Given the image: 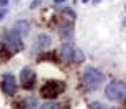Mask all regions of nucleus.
Returning <instances> with one entry per match:
<instances>
[{
    "mask_svg": "<svg viewBox=\"0 0 126 109\" xmlns=\"http://www.w3.org/2000/svg\"><path fill=\"white\" fill-rule=\"evenodd\" d=\"M14 31L16 34H19L20 36H26L30 31V24H29L27 20H18L14 26Z\"/></svg>",
    "mask_w": 126,
    "mask_h": 109,
    "instance_id": "0eeeda50",
    "label": "nucleus"
},
{
    "mask_svg": "<svg viewBox=\"0 0 126 109\" xmlns=\"http://www.w3.org/2000/svg\"><path fill=\"white\" fill-rule=\"evenodd\" d=\"M22 36L19 35V34H16L14 30L11 31V33L7 35V38H6V44H7V47H8L11 51H19L20 49H22Z\"/></svg>",
    "mask_w": 126,
    "mask_h": 109,
    "instance_id": "39448f33",
    "label": "nucleus"
},
{
    "mask_svg": "<svg viewBox=\"0 0 126 109\" xmlns=\"http://www.w3.org/2000/svg\"><path fill=\"white\" fill-rule=\"evenodd\" d=\"M125 8H126V7H125Z\"/></svg>",
    "mask_w": 126,
    "mask_h": 109,
    "instance_id": "4be33fe9",
    "label": "nucleus"
},
{
    "mask_svg": "<svg viewBox=\"0 0 126 109\" xmlns=\"http://www.w3.org/2000/svg\"><path fill=\"white\" fill-rule=\"evenodd\" d=\"M52 43V38L46 34H41L35 38V46L38 49H44V47H47L49 44Z\"/></svg>",
    "mask_w": 126,
    "mask_h": 109,
    "instance_id": "6e6552de",
    "label": "nucleus"
},
{
    "mask_svg": "<svg viewBox=\"0 0 126 109\" xmlns=\"http://www.w3.org/2000/svg\"><path fill=\"white\" fill-rule=\"evenodd\" d=\"M104 81V74L94 67H85L83 71V82L88 89H98Z\"/></svg>",
    "mask_w": 126,
    "mask_h": 109,
    "instance_id": "f257e3e1",
    "label": "nucleus"
},
{
    "mask_svg": "<svg viewBox=\"0 0 126 109\" xmlns=\"http://www.w3.org/2000/svg\"><path fill=\"white\" fill-rule=\"evenodd\" d=\"M109 109H119V108H115V106H112V108H109Z\"/></svg>",
    "mask_w": 126,
    "mask_h": 109,
    "instance_id": "aec40b11",
    "label": "nucleus"
},
{
    "mask_svg": "<svg viewBox=\"0 0 126 109\" xmlns=\"http://www.w3.org/2000/svg\"><path fill=\"white\" fill-rule=\"evenodd\" d=\"M7 4H8V0H0V6L1 7L7 6Z\"/></svg>",
    "mask_w": 126,
    "mask_h": 109,
    "instance_id": "f3484780",
    "label": "nucleus"
},
{
    "mask_svg": "<svg viewBox=\"0 0 126 109\" xmlns=\"http://www.w3.org/2000/svg\"><path fill=\"white\" fill-rule=\"evenodd\" d=\"M123 26H126V19H125V20H123Z\"/></svg>",
    "mask_w": 126,
    "mask_h": 109,
    "instance_id": "412c9836",
    "label": "nucleus"
},
{
    "mask_svg": "<svg viewBox=\"0 0 126 109\" xmlns=\"http://www.w3.org/2000/svg\"><path fill=\"white\" fill-rule=\"evenodd\" d=\"M91 109H104V108L100 102H94V104H91Z\"/></svg>",
    "mask_w": 126,
    "mask_h": 109,
    "instance_id": "2eb2a0df",
    "label": "nucleus"
},
{
    "mask_svg": "<svg viewBox=\"0 0 126 109\" xmlns=\"http://www.w3.org/2000/svg\"><path fill=\"white\" fill-rule=\"evenodd\" d=\"M63 92V85L57 81H50L45 84L41 89V94L45 98H54Z\"/></svg>",
    "mask_w": 126,
    "mask_h": 109,
    "instance_id": "7ed1b4c3",
    "label": "nucleus"
},
{
    "mask_svg": "<svg viewBox=\"0 0 126 109\" xmlns=\"http://www.w3.org/2000/svg\"><path fill=\"white\" fill-rule=\"evenodd\" d=\"M6 10H3V8H1V10H0V19H3V16H4V15H6Z\"/></svg>",
    "mask_w": 126,
    "mask_h": 109,
    "instance_id": "a211bd4d",
    "label": "nucleus"
},
{
    "mask_svg": "<svg viewBox=\"0 0 126 109\" xmlns=\"http://www.w3.org/2000/svg\"><path fill=\"white\" fill-rule=\"evenodd\" d=\"M63 1H64V0H54V3H56V4H58V3H63Z\"/></svg>",
    "mask_w": 126,
    "mask_h": 109,
    "instance_id": "6ab92c4d",
    "label": "nucleus"
},
{
    "mask_svg": "<svg viewBox=\"0 0 126 109\" xmlns=\"http://www.w3.org/2000/svg\"><path fill=\"white\" fill-rule=\"evenodd\" d=\"M84 59V54H83L80 50H75V55H73V61L75 62H80V61Z\"/></svg>",
    "mask_w": 126,
    "mask_h": 109,
    "instance_id": "f8f14e48",
    "label": "nucleus"
},
{
    "mask_svg": "<svg viewBox=\"0 0 126 109\" xmlns=\"http://www.w3.org/2000/svg\"><path fill=\"white\" fill-rule=\"evenodd\" d=\"M64 12H65L66 15H69V16H72L75 19L76 18V14H75V11L72 8H69V7H66V8H64Z\"/></svg>",
    "mask_w": 126,
    "mask_h": 109,
    "instance_id": "4468645a",
    "label": "nucleus"
},
{
    "mask_svg": "<svg viewBox=\"0 0 126 109\" xmlns=\"http://www.w3.org/2000/svg\"><path fill=\"white\" fill-rule=\"evenodd\" d=\"M60 35L63 36V38H71L72 36V34H71V30H65V28H64V30H61L60 31Z\"/></svg>",
    "mask_w": 126,
    "mask_h": 109,
    "instance_id": "ddd939ff",
    "label": "nucleus"
},
{
    "mask_svg": "<svg viewBox=\"0 0 126 109\" xmlns=\"http://www.w3.org/2000/svg\"><path fill=\"white\" fill-rule=\"evenodd\" d=\"M39 4H41V0H33V3L30 4V8H35V7H38Z\"/></svg>",
    "mask_w": 126,
    "mask_h": 109,
    "instance_id": "dca6fc26",
    "label": "nucleus"
},
{
    "mask_svg": "<svg viewBox=\"0 0 126 109\" xmlns=\"http://www.w3.org/2000/svg\"><path fill=\"white\" fill-rule=\"evenodd\" d=\"M37 100L34 97H25L23 100V109H35Z\"/></svg>",
    "mask_w": 126,
    "mask_h": 109,
    "instance_id": "9d476101",
    "label": "nucleus"
},
{
    "mask_svg": "<svg viewBox=\"0 0 126 109\" xmlns=\"http://www.w3.org/2000/svg\"><path fill=\"white\" fill-rule=\"evenodd\" d=\"M41 109H60V105L57 102H52V101H47L44 105L41 106Z\"/></svg>",
    "mask_w": 126,
    "mask_h": 109,
    "instance_id": "9b49d317",
    "label": "nucleus"
},
{
    "mask_svg": "<svg viewBox=\"0 0 126 109\" xmlns=\"http://www.w3.org/2000/svg\"><path fill=\"white\" fill-rule=\"evenodd\" d=\"M1 86H3V90L6 94L14 96L15 92H16V81H15V77L12 74H4Z\"/></svg>",
    "mask_w": 126,
    "mask_h": 109,
    "instance_id": "423d86ee",
    "label": "nucleus"
},
{
    "mask_svg": "<svg viewBox=\"0 0 126 109\" xmlns=\"http://www.w3.org/2000/svg\"><path fill=\"white\" fill-rule=\"evenodd\" d=\"M61 55H63L65 59H69V61H73V55H75V50L72 47V44L69 43H64L61 46Z\"/></svg>",
    "mask_w": 126,
    "mask_h": 109,
    "instance_id": "1a4fd4ad",
    "label": "nucleus"
},
{
    "mask_svg": "<svg viewBox=\"0 0 126 109\" xmlns=\"http://www.w3.org/2000/svg\"><path fill=\"white\" fill-rule=\"evenodd\" d=\"M104 94L109 100H123L126 98V82L123 81H112L104 89Z\"/></svg>",
    "mask_w": 126,
    "mask_h": 109,
    "instance_id": "f03ea898",
    "label": "nucleus"
},
{
    "mask_svg": "<svg viewBox=\"0 0 126 109\" xmlns=\"http://www.w3.org/2000/svg\"><path fill=\"white\" fill-rule=\"evenodd\" d=\"M20 82L23 89H31L35 84V73L30 67H25L20 71Z\"/></svg>",
    "mask_w": 126,
    "mask_h": 109,
    "instance_id": "20e7f679",
    "label": "nucleus"
}]
</instances>
